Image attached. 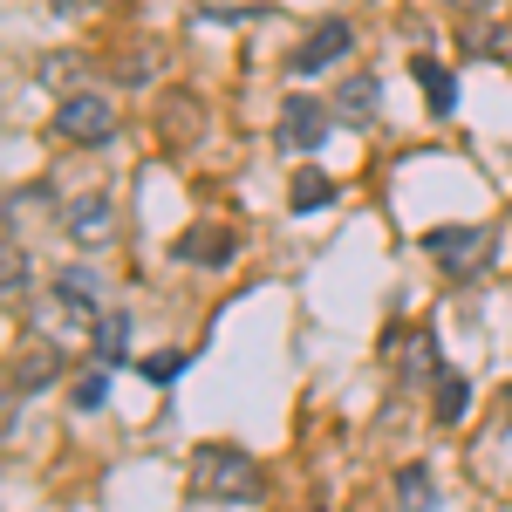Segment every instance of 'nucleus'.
I'll return each mask as SVG.
<instances>
[{"mask_svg": "<svg viewBox=\"0 0 512 512\" xmlns=\"http://www.w3.org/2000/svg\"><path fill=\"white\" fill-rule=\"evenodd\" d=\"M158 76V55H130V62H123V82H151Z\"/></svg>", "mask_w": 512, "mask_h": 512, "instance_id": "nucleus-21", "label": "nucleus"}, {"mask_svg": "<svg viewBox=\"0 0 512 512\" xmlns=\"http://www.w3.org/2000/svg\"><path fill=\"white\" fill-rule=\"evenodd\" d=\"M294 212H321V205H328V198H335V185H328V178H321V171H301V178H294Z\"/></svg>", "mask_w": 512, "mask_h": 512, "instance_id": "nucleus-16", "label": "nucleus"}, {"mask_svg": "<svg viewBox=\"0 0 512 512\" xmlns=\"http://www.w3.org/2000/svg\"><path fill=\"white\" fill-rule=\"evenodd\" d=\"M55 130H62L69 144H103V137L117 130V110H110V96L69 89V96H62V110H55Z\"/></svg>", "mask_w": 512, "mask_h": 512, "instance_id": "nucleus-2", "label": "nucleus"}, {"mask_svg": "<svg viewBox=\"0 0 512 512\" xmlns=\"http://www.w3.org/2000/svg\"><path fill=\"white\" fill-rule=\"evenodd\" d=\"M55 301L69 308V315H96V301H103V280H96V267H69V274L55 280Z\"/></svg>", "mask_w": 512, "mask_h": 512, "instance_id": "nucleus-7", "label": "nucleus"}, {"mask_svg": "<svg viewBox=\"0 0 512 512\" xmlns=\"http://www.w3.org/2000/svg\"><path fill=\"white\" fill-rule=\"evenodd\" d=\"M103 396H110V376H103V369H89L82 383H69V410L89 417V410H103Z\"/></svg>", "mask_w": 512, "mask_h": 512, "instance_id": "nucleus-15", "label": "nucleus"}, {"mask_svg": "<svg viewBox=\"0 0 512 512\" xmlns=\"http://www.w3.org/2000/svg\"><path fill=\"white\" fill-rule=\"evenodd\" d=\"M410 69H417L424 96H431V117H451V103H458V82H451V69H444V62H431V55H410Z\"/></svg>", "mask_w": 512, "mask_h": 512, "instance_id": "nucleus-8", "label": "nucleus"}, {"mask_svg": "<svg viewBox=\"0 0 512 512\" xmlns=\"http://www.w3.org/2000/svg\"><path fill=\"white\" fill-rule=\"evenodd\" d=\"M349 48H355V28H349V21H315V28H308V41L287 55V76H294V82H301V76H321V69H335Z\"/></svg>", "mask_w": 512, "mask_h": 512, "instance_id": "nucleus-3", "label": "nucleus"}, {"mask_svg": "<svg viewBox=\"0 0 512 512\" xmlns=\"http://www.w3.org/2000/svg\"><path fill=\"white\" fill-rule=\"evenodd\" d=\"M62 369V355L48 349V342H35V349H21V362H14V390H48V376Z\"/></svg>", "mask_w": 512, "mask_h": 512, "instance_id": "nucleus-12", "label": "nucleus"}, {"mask_svg": "<svg viewBox=\"0 0 512 512\" xmlns=\"http://www.w3.org/2000/svg\"><path fill=\"white\" fill-rule=\"evenodd\" d=\"M76 76H82V55H48V62H41V82H48V89H69Z\"/></svg>", "mask_w": 512, "mask_h": 512, "instance_id": "nucleus-19", "label": "nucleus"}, {"mask_svg": "<svg viewBox=\"0 0 512 512\" xmlns=\"http://www.w3.org/2000/svg\"><path fill=\"white\" fill-rule=\"evenodd\" d=\"M69 233H76L82 246H103V239L117 233V226H110V198H82V205H69Z\"/></svg>", "mask_w": 512, "mask_h": 512, "instance_id": "nucleus-10", "label": "nucleus"}, {"mask_svg": "<svg viewBox=\"0 0 512 512\" xmlns=\"http://www.w3.org/2000/svg\"><path fill=\"white\" fill-rule=\"evenodd\" d=\"M376 96H383V82H376V76H349V82H342V96H335V117H342V123H369V117H376Z\"/></svg>", "mask_w": 512, "mask_h": 512, "instance_id": "nucleus-9", "label": "nucleus"}, {"mask_svg": "<svg viewBox=\"0 0 512 512\" xmlns=\"http://www.w3.org/2000/svg\"><path fill=\"white\" fill-rule=\"evenodd\" d=\"M465 410H472V383L444 369V376H437V424H458Z\"/></svg>", "mask_w": 512, "mask_h": 512, "instance_id": "nucleus-13", "label": "nucleus"}, {"mask_svg": "<svg viewBox=\"0 0 512 512\" xmlns=\"http://www.w3.org/2000/svg\"><path fill=\"white\" fill-rule=\"evenodd\" d=\"M137 369H144L151 383H171V376H185V355H178V349H158V355H144Z\"/></svg>", "mask_w": 512, "mask_h": 512, "instance_id": "nucleus-18", "label": "nucleus"}, {"mask_svg": "<svg viewBox=\"0 0 512 512\" xmlns=\"http://www.w3.org/2000/svg\"><path fill=\"white\" fill-rule=\"evenodd\" d=\"M424 246H431V260H444L451 274H465V267H478V260H485L492 233H485V226H437Z\"/></svg>", "mask_w": 512, "mask_h": 512, "instance_id": "nucleus-5", "label": "nucleus"}, {"mask_svg": "<svg viewBox=\"0 0 512 512\" xmlns=\"http://www.w3.org/2000/svg\"><path fill=\"white\" fill-rule=\"evenodd\" d=\"M403 376H410V383H437V376H444L431 328H417V335H410V349H403Z\"/></svg>", "mask_w": 512, "mask_h": 512, "instance_id": "nucleus-11", "label": "nucleus"}, {"mask_svg": "<svg viewBox=\"0 0 512 512\" xmlns=\"http://www.w3.org/2000/svg\"><path fill=\"white\" fill-rule=\"evenodd\" d=\"M321 137H328V103L287 96V103H280V144H287V151H315Z\"/></svg>", "mask_w": 512, "mask_h": 512, "instance_id": "nucleus-4", "label": "nucleus"}, {"mask_svg": "<svg viewBox=\"0 0 512 512\" xmlns=\"http://www.w3.org/2000/svg\"><path fill=\"white\" fill-rule=\"evenodd\" d=\"M7 294H21V287H28V260H21V246H14V239H7Z\"/></svg>", "mask_w": 512, "mask_h": 512, "instance_id": "nucleus-20", "label": "nucleus"}, {"mask_svg": "<svg viewBox=\"0 0 512 512\" xmlns=\"http://www.w3.org/2000/svg\"><path fill=\"white\" fill-rule=\"evenodd\" d=\"M171 253H178L185 267H226V260H233V233H226V226H192V233L171 239Z\"/></svg>", "mask_w": 512, "mask_h": 512, "instance_id": "nucleus-6", "label": "nucleus"}, {"mask_svg": "<svg viewBox=\"0 0 512 512\" xmlns=\"http://www.w3.org/2000/svg\"><path fill=\"white\" fill-rule=\"evenodd\" d=\"M96 355H103V362H123V355H130V321L123 315L96 321Z\"/></svg>", "mask_w": 512, "mask_h": 512, "instance_id": "nucleus-14", "label": "nucleus"}, {"mask_svg": "<svg viewBox=\"0 0 512 512\" xmlns=\"http://www.w3.org/2000/svg\"><path fill=\"white\" fill-rule=\"evenodd\" d=\"M396 499H403L410 512H431V472H417V465H410V472L396 478Z\"/></svg>", "mask_w": 512, "mask_h": 512, "instance_id": "nucleus-17", "label": "nucleus"}, {"mask_svg": "<svg viewBox=\"0 0 512 512\" xmlns=\"http://www.w3.org/2000/svg\"><path fill=\"white\" fill-rule=\"evenodd\" d=\"M451 7H472V14H478V7H492V0H451Z\"/></svg>", "mask_w": 512, "mask_h": 512, "instance_id": "nucleus-22", "label": "nucleus"}, {"mask_svg": "<svg viewBox=\"0 0 512 512\" xmlns=\"http://www.w3.org/2000/svg\"><path fill=\"white\" fill-rule=\"evenodd\" d=\"M185 478H192L198 499H212V506H239V499H260V492H267V472H260L239 444H198Z\"/></svg>", "mask_w": 512, "mask_h": 512, "instance_id": "nucleus-1", "label": "nucleus"}]
</instances>
